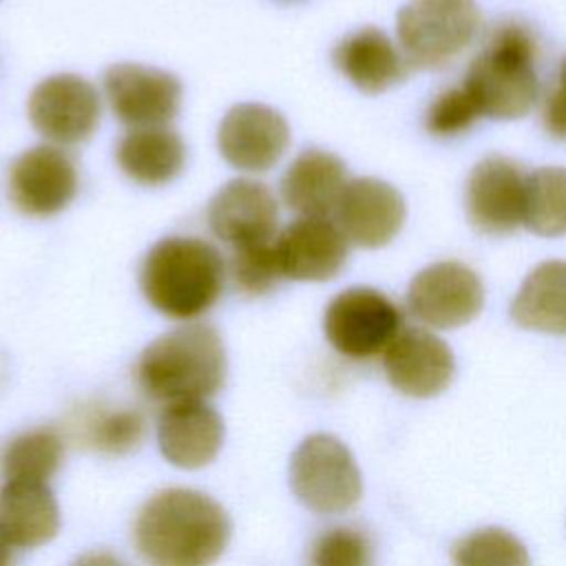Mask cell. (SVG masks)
<instances>
[{"label":"cell","mask_w":566,"mask_h":566,"mask_svg":"<svg viewBox=\"0 0 566 566\" xmlns=\"http://www.w3.org/2000/svg\"><path fill=\"white\" fill-rule=\"evenodd\" d=\"M524 223L542 237L566 234V168L544 166L526 175Z\"/></svg>","instance_id":"25"},{"label":"cell","mask_w":566,"mask_h":566,"mask_svg":"<svg viewBox=\"0 0 566 566\" xmlns=\"http://www.w3.org/2000/svg\"><path fill=\"white\" fill-rule=\"evenodd\" d=\"M480 24L475 0H409L396 18V33L409 66L442 69L473 40Z\"/></svg>","instance_id":"5"},{"label":"cell","mask_w":566,"mask_h":566,"mask_svg":"<svg viewBox=\"0 0 566 566\" xmlns=\"http://www.w3.org/2000/svg\"><path fill=\"white\" fill-rule=\"evenodd\" d=\"M371 544L352 526H334L318 535L312 546L310 566H369Z\"/></svg>","instance_id":"29"},{"label":"cell","mask_w":566,"mask_h":566,"mask_svg":"<svg viewBox=\"0 0 566 566\" xmlns=\"http://www.w3.org/2000/svg\"><path fill=\"white\" fill-rule=\"evenodd\" d=\"M226 509L195 489H164L139 509L135 544L150 566H210L230 542Z\"/></svg>","instance_id":"1"},{"label":"cell","mask_w":566,"mask_h":566,"mask_svg":"<svg viewBox=\"0 0 566 566\" xmlns=\"http://www.w3.org/2000/svg\"><path fill=\"white\" fill-rule=\"evenodd\" d=\"M480 111L473 97L464 91V86H453L442 91L424 113V128L438 137H451L467 130Z\"/></svg>","instance_id":"30"},{"label":"cell","mask_w":566,"mask_h":566,"mask_svg":"<svg viewBox=\"0 0 566 566\" xmlns=\"http://www.w3.org/2000/svg\"><path fill=\"white\" fill-rule=\"evenodd\" d=\"M64 455V440L53 427H38L11 438L0 453V473L7 480L49 482Z\"/></svg>","instance_id":"24"},{"label":"cell","mask_w":566,"mask_h":566,"mask_svg":"<svg viewBox=\"0 0 566 566\" xmlns=\"http://www.w3.org/2000/svg\"><path fill=\"white\" fill-rule=\"evenodd\" d=\"M75 192L77 166L62 146H31L9 166V197L22 214H57L73 201Z\"/></svg>","instance_id":"11"},{"label":"cell","mask_w":566,"mask_h":566,"mask_svg":"<svg viewBox=\"0 0 566 566\" xmlns=\"http://www.w3.org/2000/svg\"><path fill=\"white\" fill-rule=\"evenodd\" d=\"M484 301L480 276L460 261H440L420 270L407 292L411 314L429 327L453 329L478 316Z\"/></svg>","instance_id":"10"},{"label":"cell","mask_w":566,"mask_h":566,"mask_svg":"<svg viewBox=\"0 0 566 566\" xmlns=\"http://www.w3.org/2000/svg\"><path fill=\"white\" fill-rule=\"evenodd\" d=\"M122 172L142 186L172 181L186 164V144L168 126L130 128L115 148Z\"/></svg>","instance_id":"22"},{"label":"cell","mask_w":566,"mask_h":566,"mask_svg":"<svg viewBox=\"0 0 566 566\" xmlns=\"http://www.w3.org/2000/svg\"><path fill=\"white\" fill-rule=\"evenodd\" d=\"M290 484L294 495L316 513H343L363 493L352 451L329 433H312L294 449Z\"/></svg>","instance_id":"6"},{"label":"cell","mask_w":566,"mask_h":566,"mask_svg":"<svg viewBox=\"0 0 566 566\" xmlns=\"http://www.w3.org/2000/svg\"><path fill=\"white\" fill-rule=\"evenodd\" d=\"M223 418L206 400L166 405L157 424L159 449L179 469L210 464L223 444Z\"/></svg>","instance_id":"18"},{"label":"cell","mask_w":566,"mask_h":566,"mask_svg":"<svg viewBox=\"0 0 566 566\" xmlns=\"http://www.w3.org/2000/svg\"><path fill=\"white\" fill-rule=\"evenodd\" d=\"M279 203L256 179L239 177L217 190L208 203V226L232 250L274 241Z\"/></svg>","instance_id":"14"},{"label":"cell","mask_w":566,"mask_h":566,"mask_svg":"<svg viewBox=\"0 0 566 566\" xmlns=\"http://www.w3.org/2000/svg\"><path fill=\"white\" fill-rule=\"evenodd\" d=\"M542 115H544L546 130L557 139H566V93H562L555 86L544 102Z\"/></svg>","instance_id":"31"},{"label":"cell","mask_w":566,"mask_h":566,"mask_svg":"<svg viewBox=\"0 0 566 566\" xmlns=\"http://www.w3.org/2000/svg\"><path fill=\"white\" fill-rule=\"evenodd\" d=\"M226 263L206 239L166 237L142 259L139 285L146 301L164 316L190 321L206 314L221 296Z\"/></svg>","instance_id":"2"},{"label":"cell","mask_w":566,"mask_h":566,"mask_svg":"<svg viewBox=\"0 0 566 566\" xmlns=\"http://www.w3.org/2000/svg\"><path fill=\"white\" fill-rule=\"evenodd\" d=\"M104 97L113 115L128 128L166 126L179 113L177 75L139 62H119L104 73Z\"/></svg>","instance_id":"9"},{"label":"cell","mask_w":566,"mask_h":566,"mask_svg":"<svg viewBox=\"0 0 566 566\" xmlns=\"http://www.w3.org/2000/svg\"><path fill=\"white\" fill-rule=\"evenodd\" d=\"M511 316L517 325L546 334H566V261H544L522 281Z\"/></svg>","instance_id":"23"},{"label":"cell","mask_w":566,"mask_h":566,"mask_svg":"<svg viewBox=\"0 0 566 566\" xmlns=\"http://www.w3.org/2000/svg\"><path fill=\"white\" fill-rule=\"evenodd\" d=\"M334 214L349 243L380 248L400 232L405 221V199L382 179L358 177L347 181Z\"/></svg>","instance_id":"17"},{"label":"cell","mask_w":566,"mask_h":566,"mask_svg":"<svg viewBox=\"0 0 566 566\" xmlns=\"http://www.w3.org/2000/svg\"><path fill=\"white\" fill-rule=\"evenodd\" d=\"M535 55V38L524 24L502 22L493 29L484 49L469 64L462 84L480 115L515 119L531 111L539 91Z\"/></svg>","instance_id":"4"},{"label":"cell","mask_w":566,"mask_h":566,"mask_svg":"<svg viewBox=\"0 0 566 566\" xmlns=\"http://www.w3.org/2000/svg\"><path fill=\"white\" fill-rule=\"evenodd\" d=\"M60 509L46 482L7 480L0 489V535L13 548H35L55 537Z\"/></svg>","instance_id":"21"},{"label":"cell","mask_w":566,"mask_h":566,"mask_svg":"<svg viewBox=\"0 0 566 566\" xmlns=\"http://www.w3.org/2000/svg\"><path fill=\"white\" fill-rule=\"evenodd\" d=\"M382 367L387 380L400 394L429 398L447 389L455 371V360L440 336L420 327H407L382 352Z\"/></svg>","instance_id":"16"},{"label":"cell","mask_w":566,"mask_h":566,"mask_svg":"<svg viewBox=\"0 0 566 566\" xmlns=\"http://www.w3.org/2000/svg\"><path fill=\"white\" fill-rule=\"evenodd\" d=\"M27 113L33 128L53 146H73L95 133L102 102L86 77L55 73L33 86Z\"/></svg>","instance_id":"8"},{"label":"cell","mask_w":566,"mask_h":566,"mask_svg":"<svg viewBox=\"0 0 566 566\" xmlns=\"http://www.w3.org/2000/svg\"><path fill=\"white\" fill-rule=\"evenodd\" d=\"M290 126L285 117L259 102L232 106L217 130L221 157L241 172H265L287 150Z\"/></svg>","instance_id":"12"},{"label":"cell","mask_w":566,"mask_h":566,"mask_svg":"<svg viewBox=\"0 0 566 566\" xmlns=\"http://www.w3.org/2000/svg\"><path fill=\"white\" fill-rule=\"evenodd\" d=\"M347 237L329 217H298L274 239L283 279L327 281L347 261Z\"/></svg>","instance_id":"15"},{"label":"cell","mask_w":566,"mask_h":566,"mask_svg":"<svg viewBox=\"0 0 566 566\" xmlns=\"http://www.w3.org/2000/svg\"><path fill=\"white\" fill-rule=\"evenodd\" d=\"M451 559L453 566H531L526 546L497 526L460 537L451 548Z\"/></svg>","instance_id":"26"},{"label":"cell","mask_w":566,"mask_h":566,"mask_svg":"<svg viewBox=\"0 0 566 566\" xmlns=\"http://www.w3.org/2000/svg\"><path fill=\"white\" fill-rule=\"evenodd\" d=\"M230 276L234 285L248 296L270 292L283 279L274 241L234 248L230 256Z\"/></svg>","instance_id":"28"},{"label":"cell","mask_w":566,"mask_h":566,"mask_svg":"<svg viewBox=\"0 0 566 566\" xmlns=\"http://www.w3.org/2000/svg\"><path fill=\"white\" fill-rule=\"evenodd\" d=\"M347 181L340 157L323 148H305L281 177V199L298 217H329Z\"/></svg>","instance_id":"19"},{"label":"cell","mask_w":566,"mask_h":566,"mask_svg":"<svg viewBox=\"0 0 566 566\" xmlns=\"http://www.w3.org/2000/svg\"><path fill=\"white\" fill-rule=\"evenodd\" d=\"M226 347L214 327L190 323L157 336L137 360L144 394L164 405L214 396L226 380Z\"/></svg>","instance_id":"3"},{"label":"cell","mask_w":566,"mask_h":566,"mask_svg":"<svg viewBox=\"0 0 566 566\" xmlns=\"http://www.w3.org/2000/svg\"><path fill=\"white\" fill-rule=\"evenodd\" d=\"M526 177L502 155L478 161L467 179L464 206L473 228L484 234H509L524 223Z\"/></svg>","instance_id":"13"},{"label":"cell","mask_w":566,"mask_h":566,"mask_svg":"<svg viewBox=\"0 0 566 566\" xmlns=\"http://www.w3.org/2000/svg\"><path fill=\"white\" fill-rule=\"evenodd\" d=\"M557 88H559L562 93H566V57H564V62H562V66H559V84H557Z\"/></svg>","instance_id":"34"},{"label":"cell","mask_w":566,"mask_h":566,"mask_svg":"<svg viewBox=\"0 0 566 566\" xmlns=\"http://www.w3.org/2000/svg\"><path fill=\"white\" fill-rule=\"evenodd\" d=\"M86 444L102 453L122 455L144 438V418L135 409H97L82 416L80 424Z\"/></svg>","instance_id":"27"},{"label":"cell","mask_w":566,"mask_h":566,"mask_svg":"<svg viewBox=\"0 0 566 566\" xmlns=\"http://www.w3.org/2000/svg\"><path fill=\"white\" fill-rule=\"evenodd\" d=\"M71 566H126V564L106 551H91L80 555Z\"/></svg>","instance_id":"32"},{"label":"cell","mask_w":566,"mask_h":566,"mask_svg":"<svg viewBox=\"0 0 566 566\" xmlns=\"http://www.w3.org/2000/svg\"><path fill=\"white\" fill-rule=\"evenodd\" d=\"M402 329L398 305L374 287H347L325 307L323 332L329 345L347 358L382 354Z\"/></svg>","instance_id":"7"},{"label":"cell","mask_w":566,"mask_h":566,"mask_svg":"<svg viewBox=\"0 0 566 566\" xmlns=\"http://www.w3.org/2000/svg\"><path fill=\"white\" fill-rule=\"evenodd\" d=\"M13 564V546L0 535V566H11Z\"/></svg>","instance_id":"33"},{"label":"cell","mask_w":566,"mask_h":566,"mask_svg":"<svg viewBox=\"0 0 566 566\" xmlns=\"http://www.w3.org/2000/svg\"><path fill=\"white\" fill-rule=\"evenodd\" d=\"M336 69L363 93H382L407 75V60L391 38L376 29L363 27L347 33L332 53Z\"/></svg>","instance_id":"20"}]
</instances>
